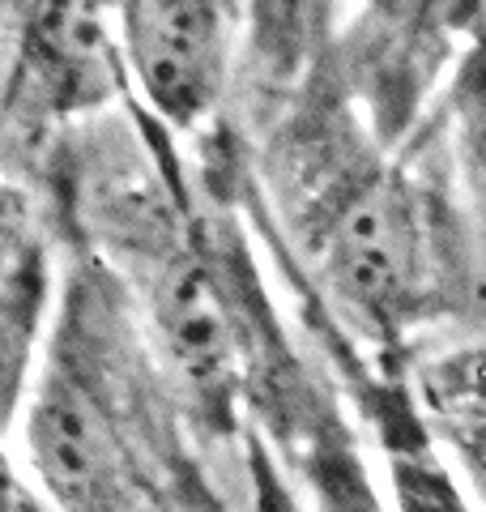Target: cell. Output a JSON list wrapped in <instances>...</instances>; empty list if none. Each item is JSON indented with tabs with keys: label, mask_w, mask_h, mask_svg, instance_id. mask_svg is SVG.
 Returning a JSON list of instances; mask_svg holds the SVG:
<instances>
[{
	"label": "cell",
	"mask_w": 486,
	"mask_h": 512,
	"mask_svg": "<svg viewBox=\"0 0 486 512\" xmlns=\"http://www.w3.org/2000/svg\"><path fill=\"white\" fill-rule=\"evenodd\" d=\"M120 43L145 103L171 128L214 116L231 69V18L201 0H145L120 9Z\"/></svg>",
	"instance_id": "cell-3"
},
{
	"label": "cell",
	"mask_w": 486,
	"mask_h": 512,
	"mask_svg": "<svg viewBox=\"0 0 486 512\" xmlns=\"http://www.w3.org/2000/svg\"><path fill=\"white\" fill-rule=\"evenodd\" d=\"M312 252L329 291L363 320L393 333L427 295V235L414 188L393 167H350L316 205Z\"/></svg>",
	"instance_id": "cell-1"
},
{
	"label": "cell",
	"mask_w": 486,
	"mask_h": 512,
	"mask_svg": "<svg viewBox=\"0 0 486 512\" xmlns=\"http://www.w3.org/2000/svg\"><path fill=\"white\" fill-rule=\"evenodd\" d=\"M312 470H316L320 512H380L376 495H371V483L359 470L354 453H342V448H316Z\"/></svg>",
	"instance_id": "cell-9"
},
{
	"label": "cell",
	"mask_w": 486,
	"mask_h": 512,
	"mask_svg": "<svg viewBox=\"0 0 486 512\" xmlns=\"http://www.w3.org/2000/svg\"><path fill=\"white\" fill-rule=\"evenodd\" d=\"M5 512H60L47 495L35 487V483H26V478L18 474V466L9 470V495H5Z\"/></svg>",
	"instance_id": "cell-10"
},
{
	"label": "cell",
	"mask_w": 486,
	"mask_h": 512,
	"mask_svg": "<svg viewBox=\"0 0 486 512\" xmlns=\"http://www.w3.org/2000/svg\"><path fill=\"white\" fill-rule=\"evenodd\" d=\"M448 107L465 163L474 167V180L486 188V43H474L461 60L457 77H452Z\"/></svg>",
	"instance_id": "cell-8"
},
{
	"label": "cell",
	"mask_w": 486,
	"mask_h": 512,
	"mask_svg": "<svg viewBox=\"0 0 486 512\" xmlns=\"http://www.w3.org/2000/svg\"><path fill=\"white\" fill-rule=\"evenodd\" d=\"M26 453L39 491L60 512H137V466L124 427L73 355L30 384Z\"/></svg>",
	"instance_id": "cell-2"
},
{
	"label": "cell",
	"mask_w": 486,
	"mask_h": 512,
	"mask_svg": "<svg viewBox=\"0 0 486 512\" xmlns=\"http://www.w3.org/2000/svg\"><path fill=\"white\" fill-rule=\"evenodd\" d=\"M150 320L162 355L201 397H226L235 380V329L218 286L192 256H158L150 278Z\"/></svg>",
	"instance_id": "cell-5"
},
{
	"label": "cell",
	"mask_w": 486,
	"mask_h": 512,
	"mask_svg": "<svg viewBox=\"0 0 486 512\" xmlns=\"http://www.w3.org/2000/svg\"><path fill=\"white\" fill-rule=\"evenodd\" d=\"M388 474H393V504L397 512H474L448 470L418 444L388 448Z\"/></svg>",
	"instance_id": "cell-7"
},
{
	"label": "cell",
	"mask_w": 486,
	"mask_h": 512,
	"mask_svg": "<svg viewBox=\"0 0 486 512\" xmlns=\"http://www.w3.org/2000/svg\"><path fill=\"white\" fill-rule=\"evenodd\" d=\"M52 295L47 244L35 227V214L22 188L5 192V274H0V350H5V402L9 419H18L22 397L35 384V346Z\"/></svg>",
	"instance_id": "cell-6"
},
{
	"label": "cell",
	"mask_w": 486,
	"mask_h": 512,
	"mask_svg": "<svg viewBox=\"0 0 486 512\" xmlns=\"http://www.w3.org/2000/svg\"><path fill=\"white\" fill-rule=\"evenodd\" d=\"M9 60V103L30 94L35 116H69L111 99L120 73L103 22L81 5H35L26 9Z\"/></svg>",
	"instance_id": "cell-4"
}]
</instances>
